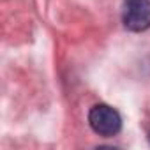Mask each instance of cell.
I'll return each mask as SVG.
<instances>
[{
	"instance_id": "3957f363",
	"label": "cell",
	"mask_w": 150,
	"mask_h": 150,
	"mask_svg": "<svg viewBox=\"0 0 150 150\" xmlns=\"http://www.w3.org/2000/svg\"><path fill=\"white\" fill-rule=\"evenodd\" d=\"M148 138H150V132H148Z\"/></svg>"
},
{
	"instance_id": "6da1fadb",
	"label": "cell",
	"mask_w": 150,
	"mask_h": 150,
	"mask_svg": "<svg viewBox=\"0 0 150 150\" xmlns=\"http://www.w3.org/2000/svg\"><path fill=\"white\" fill-rule=\"evenodd\" d=\"M88 124L101 136H115L122 129V118L117 110L108 104H96L88 113Z\"/></svg>"
},
{
	"instance_id": "7a4b0ae2",
	"label": "cell",
	"mask_w": 150,
	"mask_h": 150,
	"mask_svg": "<svg viewBox=\"0 0 150 150\" xmlns=\"http://www.w3.org/2000/svg\"><path fill=\"white\" fill-rule=\"evenodd\" d=\"M122 21L131 32L150 28V0H124Z\"/></svg>"
}]
</instances>
